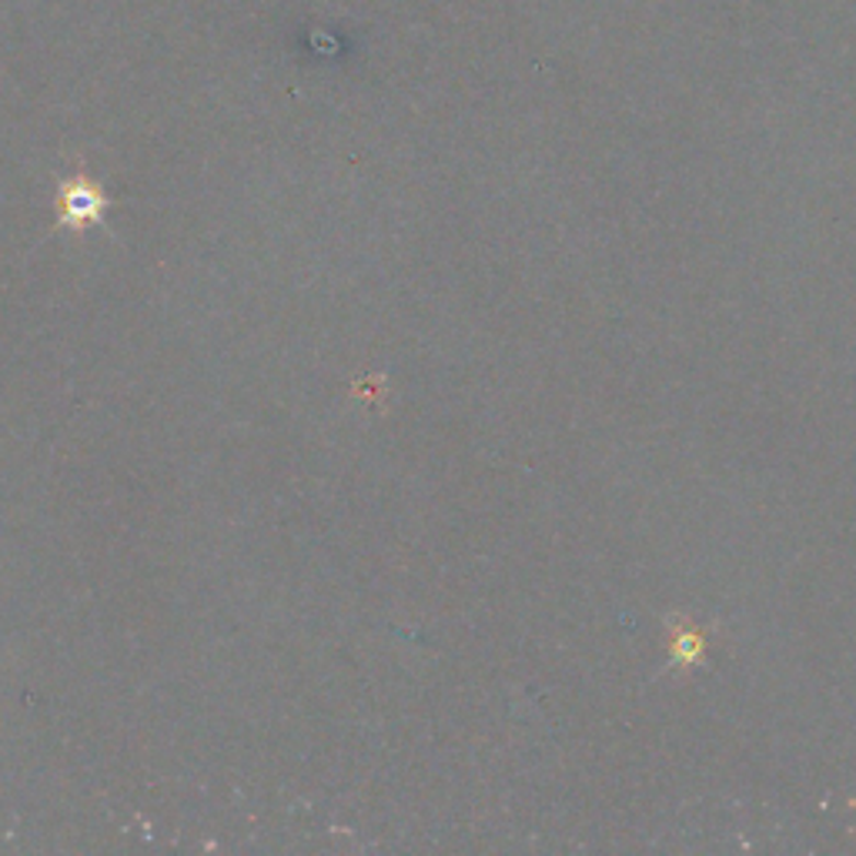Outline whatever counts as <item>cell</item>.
<instances>
[{"mask_svg":"<svg viewBox=\"0 0 856 856\" xmlns=\"http://www.w3.org/2000/svg\"><path fill=\"white\" fill-rule=\"evenodd\" d=\"M107 211V198L101 195V188L94 185L91 177L78 174L71 181H65L57 192V221L60 228H71V231H84L91 224H101Z\"/></svg>","mask_w":856,"mask_h":856,"instance_id":"6da1fadb","label":"cell"}]
</instances>
